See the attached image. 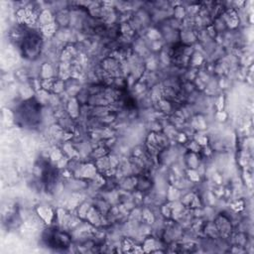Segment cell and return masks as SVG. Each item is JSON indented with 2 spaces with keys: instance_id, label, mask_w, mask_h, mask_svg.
I'll return each instance as SVG.
<instances>
[{
  "instance_id": "obj_1",
  "label": "cell",
  "mask_w": 254,
  "mask_h": 254,
  "mask_svg": "<svg viewBox=\"0 0 254 254\" xmlns=\"http://www.w3.org/2000/svg\"><path fill=\"white\" fill-rule=\"evenodd\" d=\"M46 239L50 247H53L56 249H65L68 247L70 242L69 236L66 233L61 232L59 230L50 231Z\"/></svg>"
}]
</instances>
